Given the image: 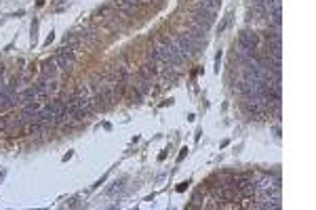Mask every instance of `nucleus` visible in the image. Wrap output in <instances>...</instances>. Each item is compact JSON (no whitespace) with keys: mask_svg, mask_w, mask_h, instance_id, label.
<instances>
[{"mask_svg":"<svg viewBox=\"0 0 316 210\" xmlns=\"http://www.w3.org/2000/svg\"><path fill=\"white\" fill-rule=\"evenodd\" d=\"M17 101L21 103V105H27V103H32V101H42V97L36 93V88H27V90H24V93H19V97H17Z\"/></svg>","mask_w":316,"mask_h":210,"instance_id":"nucleus-7","label":"nucleus"},{"mask_svg":"<svg viewBox=\"0 0 316 210\" xmlns=\"http://www.w3.org/2000/svg\"><path fill=\"white\" fill-rule=\"evenodd\" d=\"M15 101V86L13 84H6V86L0 88V107H6Z\"/></svg>","mask_w":316,"mask_h":210,"instance_id":"nucleus-6","label":"nucleus"},{"mask_svg":"<svg viewBox=\"0 0 316 210\" xmlns=\"http://www.w3.org/2000/svg\"><path fill=\"white\" fill-rule=\"evenodd\" d=\"M152 57L154 59H160L163 63H167V65H171V67L173 65H179V63L186 59L184 55L177 51V46L173 44V40L171 42H167V40L158 42L156 48H154V53H152Z\"/></svg>","mask_w":316,"mask_h":210,"instance_id":"nucleus-1","label":"nucleus"},{"mask_svg":"<svg viewBox=\"0 0 316 210\" xmlns=\"http://www.w3.org/2000/svg\"><path fill=\"white\" fill-rule=\"evenodd\" d=\"M194 23L200 25L202 30L207 32L209 27L215 23V13L213 11H207V9H198V11L194 13Z\"/></svg>","mask_w":316,"mask_h":210,"instance_id":"nucleus-5","label":"nucleus"},{"mask_svg":"<svg viewBox=\"0 0 316 210\" xmlns=\"http://www.w3.org/2000/svg\"><path fill=\"white\" fill-rule=\"evenodd\" d=\"M55 61H57V67H59V69H66V72H68V69H72L74 63H76L74 51H72L70 46H68V48H61V51L55 55Z\"/></svg>","mask_w":316,"mask_h":210,"instance_id":"nucleus-3","label":"nucleus"},{"mask_svg":"<svg viewBox=\"0 0 316 210\" xmlns=\"http://www.w3.org/2000/svg\"><path fill=\"white\" fill-rule=\"evenodd\" d=\"M238 44H241L243 51H247V53H253L257 48L259 44V36L255 32H249V30H244L241 36H238Z\"/></svg>","mask_w":316,"mask_h":210,"instance_id":"nucleus-4","label":"nucleus"},{"mask_svg":"<svg viewBox=\"0 0 316 210\" xmlns=\"http://www.w3.org/2000/svg\"><path fill=\"white\" fill-rule=\"evenodd\" d=\"M80 36H78V34H70V36H66V44L70 46V48H74V46H78L80 44Z\"/></svg>","mask_w":316,"mask_h":210,"instance_id":"nucleus-10","label":"nucleus"},{"mask_svg":"<svg viewBox=\"0 0 316 210\" xmlns=\"http://www.w3.org/2000/svg\"><path fill=\"white\" fill-rule=\"evenodd\" d=\"M173 44L177 46V51L184 55V57H194L196 53H198V48H196L194 44H192V40H190L186 34H181V36H177L173 40Z\"/></svg>","mask_w":316,"mask_h":210,"instance_id":"nucleus-2","label":"nucleus"},{"mask_svg":"<svg viewBox=\"0 0 316 210\" xmlns=\"http://www.w3.org/2000/svg\"><path fill=\"white\" fill-rule=\"evenodd\" d=\"M129 2H133V4H137V2H142V0H129Z\"/></svg>","mask_w":316,"mask_h":210,"instance_id":"nucleus-12","label":"nucleus"},{"mask_svg":"<svg viewBox=\"0 0 316 210\" xmlns=\"http://www.w3.org/2000/svg\"><path fill=\"white\" fill-rule=\"evenodd\" d=\"M6 130V120H0V132Z\"/></svg>","mask_w":316,"mask_h":210,"instance_id":"nucleus-11","label":"nucleus"},{"mask_svg":"<svg viewBox=\"0 0 316 210\" xmlns=\"http://www.w3.org/2000/svg\"><path fill=\"white\" fill-rule=\"evenodd\" d=\"M57 61H55V57L53 59H47L45 63H42V69H40V72H42V78H45V80H49V78H53V76L55 74H57Z\"/></svg>","mask_w":316,"mask_h":210,"instance_id":"nucleus-8","label":"nucleus"},{"mask_svg":"<svg viewBox=\"0 0 316 210\" xmlns=\"http://www.w3.org/2000/svg\"><path fill=\"white\" fill-rule=\"evenodd\" d=\"M200 2V9H207V11H217V6H219L221 0H198Z\"/></svg>","mask_w":316,"mask_h":210,"instance_id":"nucleus-9","label":"nucleus"}]
</instances>
